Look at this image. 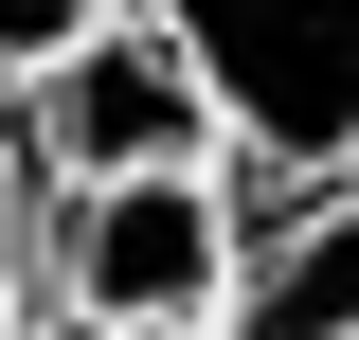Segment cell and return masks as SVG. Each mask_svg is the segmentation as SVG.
Here are the masks:
<instances>
[{
    "label": "cell",
    "instance_id": "6da1fadb",
    "mask_svg": "<svg viewBox=\"0 0 359 340\" xmlns=\"http://www.w3.org/2000/svg\"><path fill=\"white\" fill-rule=\"evenodd\" d=\"M198 72L233 197H323L359 179V0H126Z\"/></svg>",
    "mask_w": 359,
    "mask_h": 340
},
{
    "label": "cell",
    "instance_id": "8992f818",
    "mask_svg": "<svg viewBox=\"0 0 359 340\" xmlns=\"http://www.w3.org/2000/svg\"><path fill=\"white\" fill-rule=\"evenodd\" d=\"M0 340H18V233H0Z\"/></svg>",
    "mask_w": 359,
    "mask_h": 340
},
{
    "label": "cell",
    "instance_id": "3957f363",
    "mask_svg": "<svg viewBox=\"0 0 359 340\" xmlns=\"http://www.w3.org/2000/svg\"><path fill=\"white\" fill-rule=\"evenodd\" d=\"M0 108H18V162H36L54 197H90V179H233V162H216V108H198V72H180L144 18L72 36L36 90H0Z\"/></svg>",
    "mask_w": 359,
    "mask_h": 340
},
{
    "label": "cell",
    "instance_id": "5b68a950",
    "mask_svg": "<svg viewBox=\"0 0 359 340\" xmlns=\"http://www.w3.org/2000/svg\"><path fill=\"white\" fill-rule=\"evenodd\" d=\"M108 18H126V0H0V90H36L54 54H72V36H108Z\"/></svg>",
    "mask_w": 359,
    "mask_h": 340
},
{
    "label": "cell",
    "instance_id": "277c9868",
    "mask_svg": "<svg viewBox=\"0 0 359 340\" xmlns=\"http://www.w3.org/2000/svg\"><path fill=\"white\" fill-rule=\"evenodd\" d=\"M216 340H359V179L233 197V304H216Z\"/></svg>",
    "mask_w": 359,
    "mask_h": 340
},
{
    "label": "cell",
    "instance_id": "7a4b0ae2",
    "mask_svg": "<svg viewBox=\"0 0 359 340\" xmlns=\"http://www.w3.org/2000/svg\"><path fill=\"white\" fill-rule=\"evenodd\" d=\"M54 340H216L233 304V179H90L36 233Z\"/></svg>",
    "mask_w": 359,
    "mask_h": 340
}]
</instances>
